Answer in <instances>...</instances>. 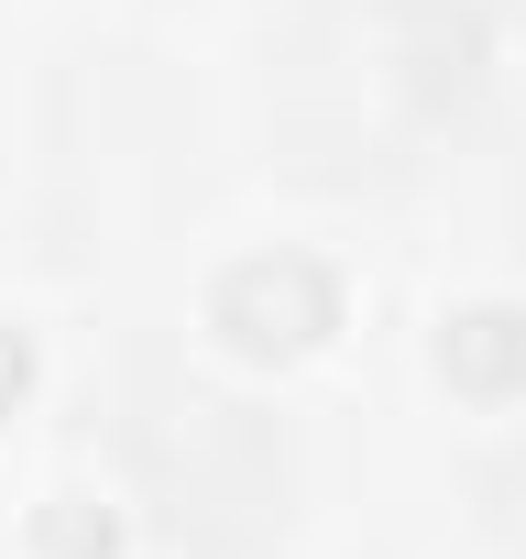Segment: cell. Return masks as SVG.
Masks as SVG:
<instances>
[{
	"mask_svg": "<svg viewBox=\"0 0 526 559\" xmlns=\"http://www.w3.org/2000/svg\"><path fill=\"white\" fill-rule=\"evenodd\" d=\"M208 330L252 362H286V352H319L340 330V286L319 252H241L208 286Z\"/></svg>",
	"mask_w": 526,
	"mask_h": 559,
	"instance_id": "cell-1",
	"label": "cell"
},
{
	"mask_svg": "<svg viewBox=\"0 0 526 559\" xmlns=\"http://www.w3.org/2000/svg\"><path fill=\"white\" fill-rule=\"evenodd\" d=\"M34 548H45V559H110V548H121V515H110L99 493H45V504H34Z\"/></svg>",
	"mask_w": 526,
	"mask_h": 559,
	"instance_id": "cell-3",
	"label": "cell"
},
{
	"mask_svg": "<svg viewBox=\"0 0 526 559\" xmlns=\"http://www.w3.org/2000/svg\"><path fill=\"white\" fill-rule=\"evenodd\" d=\"M439 373L471 384V395H504V384H515V308H504V297L450 308V319H439Z\"/></svg>",
	"mask_w": 526,
	"mask_h": 559,
	"instance_id": "cell-2",
	"label": "cell"
},
{
	"mask_svg": "<svg viewBox=\"0 0 526 559\" xmlns=\"http://www.w3.org/2000/svg\"><path fill=\"white\" fill-rule=\"evenodd\" d=\"M23 395H34V341H23L12 319H0V417H12Z\"/></svg>",
	"mask_w": 526,
	"mask_h": 559,
	"instance_id": "cell-4",
	"label": "cell"
}]
</instances>
